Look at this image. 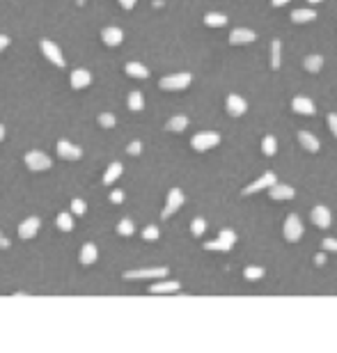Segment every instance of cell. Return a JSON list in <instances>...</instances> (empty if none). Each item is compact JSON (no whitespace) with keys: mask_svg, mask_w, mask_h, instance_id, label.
Listing matches in <instances>:
<instances>
[{"mask_svg":"<svg viewBox=\"0 0 337 353\" xmlns=\"http://www.w3.org/2000/svg\"><path fill=\"white\" fill-rule=\"evenodd\" d=\"M124 71L129 73L131 78H138V80H145V78L149 76V69L147 67H142L140 62H129V65L124 67Z\"/></svg>","mask_w":337,"mask_h":353,"instance_id":"20","label":"cell"},{"mask_svg":"<svg viewBox=\"0 0 337 353\" xmlns=\"http://www.w3.org/2000/svg\"><path fill=\"white\" fill-rule=\"evenodd\" d=\"M117 232L122 234V236H131V234L136 232V227H133V222H131L129 218H124V220H119V225H117Z\"/></svg>","mask_w":337,"mask_h":353,"instance_id":"34","label":"cell"},{"mask_svg":"<svg viewBox=\"0 0 337 353\" xmlns=\"http://www.w3.org/2000/svg\"><path fill=\"white\" fill-rule=\"evenodd\" d=\"M39 218L37 215H32V218H25L21 225H18V236L21 239H35V234L39 232Z\"/></svg>","mask_w":337,"mask_h":353,"instance_id":"11","label":"cell"},{"mask_svg":"<svg viewBox=\"0 0 337 353\" xmlns=\"http://www.w3.org/2000/svg\"><path fill=\"white\" fill-rule=\"evenodd\" d=\"M58 154H60V158H65V161H78V158L83 156V149L76 147V144L67 142V140H60L58 142Z\"/></svg>","mask_w":337,"mask_h":353,"instance_id":"9","label":"cell"},{"mask_svg":"<svg viewBox=\"0 0 337 353\" xmlns=\"http://www.w3.org/2000/svg\"><path fill=\"white\" fill-rule=\"evenodd\" d=\"M161 236V232H159V227L156 225H147V227L142 229V239L145 241H156Z\"/></svg>","mask_w":337,"mask_h":353,"instance_id":"35","label":"cell"},{"mask_svg":"<svg viewBox=\"0 0 337 353\" xmlns=\"http://www.w3.org/2000/svg\"><path fill=\"white\" fill-rule=\"evenodd\" d=\"M136 2H138V0H119V5L124 7V9H133V7H136Z\"/></svg>","mask_w":337,"mask_h":353,"instance_id":"43","label":"cell"},{"mask_svg":"<svg viewBox=\"0 0 337 353\" xmlns=\"http://www.w3.org/2000/svg\"><path fill=\"white\" fill-rule=\"evenodd\" d=\"M324 250L337 252V239H324Z\"/></svg>","mask_w":337,"mask_h":353,"instance_id":"42","label":"cell"},{"mask_svg":"<svg viewBox=\"0 0 337 353\" xmlns=\"http://www.w3.org/2000/svg\"><path fill=\"white\" fill-rule=\"evenodd\" d=\"M110 202L112 204H122V202H124V193H122V191H112L110 193Z\"/></svg>","mask_w":337,"mask_h":353,"instance_id":"41","label":"cell"},{"mask_svg":"<svg viewBox=\"0 0 337 353\" xmlns=\"http://www.w3.org/2000/svg\"><path fill=\"white\" fill-rule=\"evenodd\" d=\"M246 110H248V103H246L243 96H239V94L227 96V113L232 117H241V115H246Z\"/></svg>","mask_w":337,"mask_h":353,"instance_id":"12","label":"cell"},{"mask_svg":"<svg viewBox=\"0 0 337 353\" xmlns=\"http://www.w3.org/2000/svg\"><path fill=\"white\" fill-rule=\"evenodd\" d=\"M317 18V12L314 9H294L291 12V21L294 23H310Z\"/></svg>","mask_w":337,"mask_h":353,"instance_id":"24","label":"cell"},{"mask_svg":"<svg viewBox=\"0 0 337 353\" xmlns=\"http://www.w3.org/2000/svg\"><path fill=\"white\" fill-rule=\"evenodd\" d=\"M282 65V44L280 39H273V46H271V67L273 69H280Z\"/></svg>","mask_w":337,"mask_h":353,"instance_id":"25","label":"cell"},{"mask_svg":"<svg viewBox=\"0 0 337 353\" xmlns=\"http://www.w3.org/2000/svg\"><path fill=\"white\" fill-rule=\"evenodd\" d=\"M261 151H264L266 156H273L275 151H278V140L273 138V136H266L264 142H261Z\"/></svg>","mask_w":337,"mask_h":353,"instance_id":"28","label":"cell"},{"mask_svg":"<svg viewBox=\"0 0 337 353\" xmlns=\"http://www.w3.org/2000/svg\"><path fill=\"white\" fill-rule=\"evenodd\" d=\"M204 229H207V220H204V218H195V220L190 222V232H193V236H202Z\"/></svg>","mask_w":337,"mask_h":353,"instance_id":"33","label":"cell"},{"mask_svg":"<svg viewBox=\"0 0 337 353\" xmlns=\"http://www.w3.org/2000/svg\"><path fill=\"white\" fill-rule=\"evenodd\" d=\"M129 108L131 110H136V113L145 108V99H142L140 92H131L129 94Z\"/></svg>","mask_w":337,"mask_h":353,"instance_id":"30","label":"cell"},{"mask_svg":"<svg viewBox=\"0 0 337 353\" xmlns=\"http://www.w3.org/2000/svg\"><path fill=\"white\" fill-rule=\"evenodd\" d=\"M254 39H257V35H254L253 30H248V28H237V30H232V35H230L232 46H246V44H253Z\"/></svg>","mask_w":337,"mask_h":353,"instance_id":"10","label":"cell"},{"mask_svg":"<svg viewBox=\"0 0 337 353\" xmlns=\"http://www.w3.org/2000/svg\"><path fill=\"white\" fill-rule=\"evenodd\" d=\"M69 209H71V213H76V215H83L85 213V202L83 200H71V204H69Z\"/></svg>","mask_w":337,"mask_h":353,"instance_id":"38","label":"cell"},{"mask_svg":"<svg viewBox=\"0 0 337 353\" xmlns=\"http://www.w3.org/2000/svg\"><path fill=\"white\" fill-rule=\"evenodd\" d=\"M122 163H110V165H108V170H106V174H103V184L106 186H110V184H115V181L119 179V177H122Z\"/></svg>","mask_w":337,"mask_h":353,"instance_id":"21","label":"cell"},{"mask_svg":"<svg viewBox=\"0 0 337 353\" xmlns=\"http://www.w3.org/2000/svg\"><path fill=\"white\" fill-rule=\"evenodd\" d=\"M218 239H223L230 248H234V243H237V234L232 232V229H223V232L218 234Z\"/></svg>","mask_w":337,"mask_h":353,"instance_id":"37","label":"cell"},{"mask_svg":"<svg viewBox=\"0 0 337 353\" xmlns=\"http://www.w3.org/2000/svg\"><path fill=\"white\" fill-rule=\"evenodd\" d=\"M186 126H188V117H186V115H174V117H170V122L166 124V129L168 131H172V133H181Z\"/></svg>","mask_w":337,"mask_h":353,"instance_id":"22","label":"cell"},{"mask_svg":"<svg viewBox=\"0 0 337 353\" xmlns=\"http://www.w3.org/2000/svg\"><path fill=\"white\" fill-rule=\"evenodd\" d=\"M7 246H9V241H7L5 236H2V234H0V248H7Z\"/></svg>","mask_w":337,"mask_h":353,"instance_id":"46","label":"cell"},{"mask_svg":"<svg viewBox=\"0 0 337 353\" xmlns=\"http://www.w3.org/2000/svg\"><path fill=\"white\" fill-rule=\"evenodd\" d=\"M273 184H278L275 174H273V172H266V174H261L257 181H253L250 186H246V188H243V195H253V193H259L261 188H271Z\"/></svg>","mask_w":337,"mask_h":353,"instance_id":"8","label":"cell"},{"mask_svg":"<svg viewBox=\"0 0 337 353\" xmlns=\"http://www.w3.org/2000/svg\"><path fill=\"white\" fill-rule=\"evenodd\" d=\"M220 142V136L216 131H204V133H197V136H193V140H190V147L195 151H209L213 149L216 144Z\"/></svg>","mask_w":337,"mask_h":353,"instance_id":"1","label":"cell"},{"mask_svg":"<svg viewBox=\"0 0 337 353\" xmlns=\"http://www.w3.org/2000/svg\"><path fill=\"white\" fill-rule=\"evenodd\" d=\"M303 65H305L308 71L317 73V71H321V67H324V58H321V55H308V58L303 60Z\"/></svg>","mask_w":337,"mask_h":353,"instance_id":"26","label":"cell"},{"mask_svg":"<svg viewBox=\"0 0 337 353\" xmlns=\"http://www.w3.org/2000/svg\"><path fill=\"white\" fill-rule=\"evenodd\" d=\"M55 222H58V227L62 229V232H71V229H74V218H71L69 213H60Z\"/></svg>","mask_w":337,"mask_h":353,"instance_id":"31","label":"cell"},{"mask_svg":"<svg viewBox=\"0 0 337 353\" xmlns=\"http://www.w3.org/2000/svg\"><path fill=\"white\" fill-rule=\"evenodd\" d=\"M181 204H183V193L181 188H172L170 193H168V202H166V209H163V218H170L172 213H177L179 209H181Z\"/></svg>","mask_w":337,"mask_h":353,"instance_id":"6","label":"cell"},{"mask_svg":"<svg viewBox=\"0 0 337 353\" xmlns=\"http://www.w3.org/2000/svg\"><path fill=\"white\" fill-rule=\"evenodd\" d=\"M291 108H294V113L305 115V117H312V115H314V103H312V99H310V96H294Z\"/></svg>","mask_w":337,"mask_h":353,"instance_id":"14","label":"cell"},{"mask_svg":"<svg viewBox=\"0 0 337 353\" xmlns=\"http://www.w3.org/2000/svg\"><path fill=\"white\" fill-rule=\"evenodd\" d=\"M181 289V284H179L177 280H166V282H156V284H152L149 287V293H174Z\"/></svg>","mask_w":337,"mask_h":353,"instance_id":"19","label":"cell"},{"mask_svg":"<svg viewBox=\"0 0 337 353\" xmlns=\"http://www.w3.org/2000/svg\"><path fill=\"white\" fill-rule=\"evenodd\" d=\"M204 23H207L209 28H223V25H227V16H225V14L211 12V14H207V16H204Z\"/></svg>","mask_w":337,"mask_h":353,"instance_id":"27","label":"cell"},{"mask_svg":"<svg viewBox=\"0 0 337 353\" xmlns=\"http://www.w3.org/2000/svg\"><path fill=\"white\" fill-rule=\"evenodd\" d=\"M314 262L321 266V264H326V257H324V255H317V257H314Z\"/></svg>","mask_w":337,"mask_h":353,"instance_id":"47","label":"cell"},{"mask_svg":"<svg viewBox=\"0 0 337 353\" xmlns=\"http://www.w3.org/2000/svg\"><path fill=\"white\" fill-rule=\"evenodd\" d=\"M96 257H99V250H96L94 243H85L83 250H81V264H85V266H87V264H94Z\"/></svg>","mask_w":337,"mask_h":353,"instance_id":"23","label":"cell"},{"mask_svg":"<svg viewBox=\"0 0 337 353\" xmlns=\"http://www.w3.org/2000/svg\"><path fill=\"white\" fill-rule=\"evenodd\" d=\"M303 236V222L296 213H289L284 220V239L287 241H298Z\"/></svg>","mask_w":337,"mask_h":353,"instance_id":"5","label":"cell"},{"mask_svg":"<svg viewBox=\"0 0 337 353\" xmlns=\"http://www.w3.org/2000/svg\"><path fill=\"white\" fill-rule=\"evenodd\" d=\"M7 46H9V37H7V35H0V51H5Z\"/></svg>","mask_w":337,"mask_h":353,"instance_id":"44","label":"cell"},{"mask_svg":"<svg viewBox=\"0 0 337 353\" xmlns=\"http://www.w3.org/2000/svg\"><path fill=\"white\" fill-rule=\"evenodd\" d=\"M2 138H5V126L0 124V142H2Z\"/></svg>","mask_w":337,"mask_h":353,"instance_id":"48","label":"cell"},{"mask_svg":"<svg viewBox=\"0 0 337 353\" xmlns=\"http://www.w3.org/2000/svg\"><path fill=\"white\" fill-rule=\"evenodd\" d=\"M193 80L190 73H170V76H163L161 78V90H186Z\"/></svg>","mask_w":337,"mask_h":353,"instance_id":"2","label":"cell"},{"mask_svg":"<svg viewBox=\"0 0 337 353\" xmlns=\"http://www.w3.org/2000/svg\"><path fill=\"white\" fill-rule=\"evenodd\" d=\"M273 7H282V5H289V0H271Z\"/></svg>","mask_w":337,"mask_h":353,"instance_id":"45","label":"cell"},{"mask_svg":"<svg viewBox=\"0 0 337 353\" xmlns=\"http://www.w3.org/2000/svg\"><path fill=\"white\" fill-rule=\"evenodd\" d=\"M25 165H28V170H32V172H44V170L53 168V161H51L44 151H28V154H25Z\"/></svg>","mask_w":337,"mask_h":353,"instance_id":"3","label":"cell"},{"mask_svg":"<svg viewBox=\"0 0 337 353\" xmlns=\"http://www.w3.org/2000/svg\"><path fill=\"white\" fill-rule=\"evenodd\" d=\"M168 276L166 266H159V269H138V271H126L124 280H161V278Z\"/></svg>","mask_w":337,"mask_h":353,"instance_id":"4","label":"cell"},{"mask_svg":"<svg viewBox=\"0 0 337 353\" xmlns=\"http://www.w3.org/2000/svg\"><path fill=\"white\" fill-rule=\"evenodd\" d=\"M69 83L74 90H83V87H87V85L92 83V73H89L87 69H74L69 76Z\"/></svg>","mask_w":337,"mask_h":353,"instance_id":"13","label":"cell"},{"mask_svg":"<svg viewBox=\"0 0 337 353\" xmlns=\"http://www.w3.org/2000/svg\"><path fill=\"white\" fill-rule=\"evenodd\" d=\"M328 126H331V133L337 138V113H331V115H328Z\"/></svg>","mask_w":337,"mask_h":353,"instance_id":"40","label":"cell"},{"mask_svg":"<svg viewBox=\"0 0 337 353\" xmlns=\"http://www.w3.org/2000/svg\"><path fill=\"white\" fill-rule=\"evenodd\" d=\"M268 195H271L273 200H291L296 195V191L289 184H273L271 188H268Z\"/></svg>","mask_w":337,"mask_h":353,"instance_id":"17","label":"cell"},{"mask_svg":"<svg viewBox=\"0 0 337 353\" xmlns=\"http://www.w3.org/2000/svg\"><path fill=\"white\" fill-rule=\"evenodd\" d=\"M298 142H301V147L305 151H310V154H317L319 151V140H317V136H312L310 131H298Z\"/></svg>","mask_w":337,"mask_h":353,"instance_id":"15","label":"cell"},{"mask_svg":"<svg viewBox=\"0 0 337 353\" xmlns=\"http://www.w3.org/2000/svg\"><path fill=\"white\" fill-rule=\"evenodd\" d=\"M312 222L317 225V227H321V229H328L331 227V211L326 209V207H314L312 209Z\"/></svg>","mask_w":337,"mask_h":353,"instance_id":"16","label":"cell"},{"mask_svg":"<svg viewBox=\"0 0 337 353\" xmlns=\"http://www.w3.org/2000/svg\"><path fill=\"white\" fill-rule=\"evenodd\" d=\"M42 53L46 55L48 60L53 62L55 67H65V58H62V51H60V46L55 42H51V39H42Z\"/></svg>","mask_w":337,"mask_h":353,"instance_id":"7","label":"cell"},{"mask_svg":"<svg viewBox=\"0 0 337 353\" xmlns=\"http://www.w3.org/2000/svg\"><path fill=\"white\" fill-rule=\"evenodd\" d=\"M204 250H218V252H227V250H232L227 243H225L223 239H213V241H207L204 243Z\"/></svg>","mask_w":337,"mask_h":353,"instance_id":"32","label":"cell"},{"mask_svg":"<svg viewBox=\"0 0 337 353\" xmlns=\"http://www.w3.org/2000/svg\"><path fill=\"white\" fill-rule=\"evenodd\" d=\"M264 273H266V271L261 269V266H248V269L243 271V276H246V280H261V278H264Z\"/></svg>","mask_w":337,"mask_h":353,"instance_id":"29","label":"cell"},{"mask_svg":"<svg viewBox=\"0 0 337 353\" xmlns=\"http://www.w3.org/2000/svg\"><path fill=\"white\" fill-rule=\"evenodd\" d=\"M99 124L103 126V129H112V126L117 124V120H115V115H110V113H101L99 115Z\"/></svg>","mask_w":337,"mask_h":353,"instance_id":"36","label":"cell"},{"mask_svg":"<svg viewBox=\"0 0 337 353\" xmlns=\"http://www.w3.org/2000/svg\"><path fill=\"white\" fill-rule=\"evenodd\" d=\"M101 39L106 46H119L122 39H124V32L119 30V28H103L101 30Z\"/></svg>","mask_w":337,"mask_h":353,"instance_id":"18","label":"cell"},{"mask_svg":"<svg viewBox=\"0 0 337 353\" xmlns=\"http://www.w3.org/2000/svg\"><path fill=\"white\" fill-rule=\"evenodd\" d=\"M126 151H129L131 156H138V154L142 151V142H140V140H133V142H131L129 147H126Z\"/></svg>","mask_w":337,"mask_h":353,"instance_id":"39","label":"cell"},{"mask_svg":"<svg viewBox=\"0 0 337 353\" xmlns=\"http://www.w3.org/2000/svg\"><path fill=\"white\" fill-rule=\"evenodd\" d=\"M310 5H319V2H324V0H308Z\"/></svg>","mask_w":337,"mask_h":353,"instance_id":"49","label":"cell"}]
</instances>
